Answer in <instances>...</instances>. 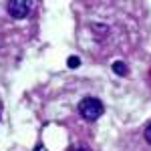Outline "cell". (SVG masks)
<instances>
[{"mask_svg":"<svg viewBox=\"0 0 151 151\" xmlns=\"http://www.w3.org/2000/svg\"><path fill=\"white\" fill-rule=\"evenodd\" d=\"M6 12L10 14V18H14V20H22L30 12V2L28 0H10L6 4Z\"/></svg>","mask_w":151,"mask_h":151,"instance_id":"2","label":"cell"},{"mask_svg":"<svg viewBox=\"0 0 151 151\" xmlns=\"http://www.w3.org/2000/svg\"><path fill=\"white\" fill-rule=\"evenodd\" d=\"M105 107L101 103V99L97 97H85L81 103H79V113L85 121H97L99 117L103 115Z\"/></svg>","mask_w":151,"mask_h":151,"instance_id":"1","label":"cell"},{"mask_svg":"<svg viewBox=\"0 0 151 151\" xmlns=\"http://www.w3.org/2000/svg\"><path fill=\"white\" fill-rule=\"evenodd\" d=\"M143 135H145V141L147 143H151V123L145 127V131H143Z\"/></svg>","mask_w":151,"mask_h":151,"instance_id":"5","label":"cell"},{"mask_svg":"<svg viewBox=\"0 0 151 151\" xmlns=\"http://www.w3.org/2000/svg\"><path fill=\"white\" fill-rule=\"evenodd\" d=\"M113 73H115V75H121V77H127L129 69H127V65H125V63L115 60V63H113Z\"/></svg>","mask_w":151,"mask_h":151,"instance_id":"3","label":"cell"},{"mask_svg":"<svg viewBox=\"0 0 151 151\" xmlns=\"http://www.w3.org/2000/svg\"><path fill=\"white\" fill-rule=\"evenodd\" d=\"M67 65H69L70 69H79V67H81V58L73 55V57H69V58H67Z\"/></svg>","mask_w":151,"mask_h":151,"instance_id":"4","label":"cell"}]
</instances>
